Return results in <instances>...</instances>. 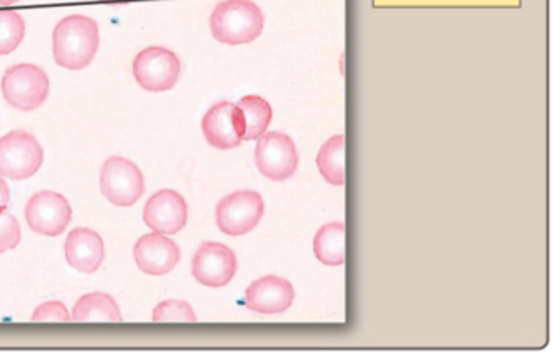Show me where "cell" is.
<instances>
[{"label": "cell", "mask_w": 560, "mask_h": 356, "mask_svg": "<svg viewBox=\"0 0 560 356\" xmlns=\"http://www.w3.org/2000/svg\"><path fill=\"white\" fill-rule=\"evenodd\" d=\"M265 202L255 191H237L219 202L215 222L225 235L241 237L257 227L264 217Z\"/></svg>", "instance_id": "cell-8"}, {"label": "cell", "mask_w": 560, "mask_h": 356, "mask_svg": "<svg viewBox=\"0 0 560 356\" xmlns=\"http://www.w3.org/2000/svg\"><path fill=\"white\" fill-rule=\"evenodd\" d=\"M211 34L224 45L252 44L260 37L265 15L252 0H222L212 11Z\"/></svg>", "instance_id": "cell-2"}, {"label": "cell", "mask_w": 560, "mask_h": 356, "mask_svg": "<svg viewBox=\"0 0 560 356\" xmlns=\"http://www.w3.org/2000/svg\"><path fill=\"white\" fill-rule=\"evenodd\" d=\"M9 201H11V191L5 179L0 176V209L8 207Z\"/></svg>", "instance_id": "cell-24"}, {"label": "cell", "mask_w": 560, "mask_h": 356, "mask_svg": "<svg viewBox=\"0 0 560 356\" xmlns=\"http://www.w3.org/2000/svg\"><path fill=\"white\" fill-rule=\"evenodd\" d=\"M73 322H122L119 304L113 296L104 293H90L81 297L71 312Z\"/></svg>", "instance_id": "cell-16"}, {"label": "cell", "mask_w": 560, "mask_h": 356, "mask_svg": "<svg viewBox=\"0 0 560 356\" xmlns=\"http://www.w3.org/2000/svg\"><path fill=\"white\" fill-rule=\"evenodd\" d=\"M32 322H71V313L68 312L67 306L60 300H50V302L42 304L32 313Z\"/></svg>", "instance_id": "cell-23"}, {"label": "cell", "mask_w": 560, "mask_h": 356, "mask_svg": "<svg viewBox=\"0 0 560 356\" xmlns=\"http://www.w3.org/2000/svg\"><path fill=\"white\" fill-rule=\"evenodd\" d=\"M317 169L329 185H346V135H334L317 153Z\"/></svg>", "instance_id": "cell-18"}, {"label": "cell", "mask_w": 560, "mask_h": 356, "mask_svg": "<svg viewBox=\"0 0 560 356\" xmlns=\"http://www.w3.org/2000/svg\"><path fill=\"white\" fill-rule=\"evenodd\" d=\"M152 320L156 323L165 322H196L195 310L185 300H165L153 309Z\"/></svg>", "instance_id": "cell-21"}, {"label": "cell", "mask_w": 560, "mask_h": 356, "mask_svg": "<svg viewBox=\"0 0 560 356\" xmlns=\"http://www.w3.org/2000/svg\"><path fill=\"white\" fill-rule=\"evenodd\" d=\"M137 266L150 276H165L182 260V251L172 238L163 234L143 235L133 248Z\"/></svg>", "instance_id": "cell-12"}, {"label": "cell", "mask_w": 560, "mask_h": 356, "mask_svg": "<svg viewBox=\"0 0 560 356\" xmlns=\"http://www.w3.org/2000/svg\"><path fill=\"white\" fill-rule=\"evenodd\" d=\"M235 106L238 107V112H241L242 129H244L242 139L245 142L257 140L258 137L267 132L268 126L273 119V110L264 97L247 96L238 100Z\"/></svg>", "instance_id": "cell-19"}, {"label": "cell", "mask_w": 560, "mask_h": 356, "mask_svg": "<svg viewBox=\"0 0 560 356\" xmlns=\"http://www.w3.org/2000/svg\"><path fill=\"white\" fill-rule=\"evenodd\" d=\"M314 254L327 266H342L346 263V225L332 222L319 228L314 237Z\"/></svg>", "instance_id": "cell-17"}, {"label": "cell", "mask_w": 560, "mask_h": 356, "mask_svg": "<svg viewBox=\"0 0 560 356\" xmlns=\"http://www.w3.org/2000/svg\"><path fill=\"white\" fill-rule=\"evenodd\" d=\"M101 191L117 207H130L145 194V179L129 159L110 156L101 169Z\"/></svg>", "instance_id": "cell-5"}, {"label": "cell", "mask_w": 560, "mask_h": 356, "mask_svg": "<svg viewBox=\"0 0 560 356\" xmlns=\"http://www.w3.org/2000/svg\"><path fill=\"white\" fill-rule=\"evenodd\" d=\"M25 37V21L14 11H0V57L18 50Z\"/></svg>", "instance_id": "cell-20"}, {"label": "cell", "mask_w": 560, "mask_h": 356, "mask_svg": "<svg viewBox=\"0 0 560 356\" xmlns=\"http://www.w3.org/2000/svg\"><path fill=\"white\" fill-rule=\"evenodd\" d=\"M100 27L86 15L65 17L54 32V58L65 70L90 67L100 50Z\"/></svg>", "instance_id": "cell-1"}, {"label": "cell", "mask_w": 560, "mask_h": 356, "mask_svg": "<svg viewBox=\"0 0 560 356\" xmlns=\"http://www.w3.org/2000/svg\"><path fill=\"white\" fill-rule=\"evenodd\" d=\"M202 133L209 145L218 150L237 149L244 139L241 112L232 103H219L206 112L202 119Z\"/></svg>", "instance_id": "cell-13"}, {"label": "cell", "mask_w": 560, "mask_h": 356, "mask_svg": "<svg viewBox=\"0 0 560 356\" xmlns=\"http://www.w3.org/2000/svg\"><path fill=\"white\" fill-rule=\"evenodd\" d=\"M0 87L9 106L22 112L37 110L50 96L48 74L35 64L22 63L9 68Z\"/></svg>", "instance_id": "cell-3"}, {"label": "cell", "mask_w": 560, "mask_h": 356, "mask_svg": "<svg viewBox=\"0 0 560 356\" xmlns=\"http://www.w3.org/2000/svg\"><path fill=\"white\" fill-rule=\"evenodd\" d=\"M132 71L140 87L149 93H165L178 83L182 63L172 50L150 47L137 55Z\"/></svg>", "instance_id": "cell-6"}, {"label": "cell", "mask_w": 560, "mask_h": 356, "mask_svg": "<svg viewBox=\"0 0 560 356\" xmlns=\"http://www.w3.org/2000/svg\"><path fill=\"white\" fill-rule=\"evenodd\" d=\"M237 273L234 251L218 241H205L192 258V276L202 286L224 287Z\"/></svg>", "instance_id": "cell-10"}, {"label": "cell", "mask_w": 560, "mask_h": 356, "mask_svg": "<svg viewBox=\"0 0 560 356\" xmlns=\"http://www.w3.org/2000/svg\"><path fill=\"white\" fill-rule=\"evenodd\" d=\"M45 153L38 140L24 130H15L0 139V176L2 178H32L40 171Z\"/></svg>", "instance_id": "cell-4"}, {"label": "cell", "mask_w": 560, "mask_h": 356, "mask_svg": "<svg viewBox=\"0 0 560 356\" xmlns=\"http://www.w3.org/2000/svg\"><path fill=\"white\" fill-rule=\"evenodd\" d=\"M73 211L67 198L54 191L32 195L25 205V218L35 234L58 237L70 225Z\"/></svg>", "instance_id": "cell-9"}, {"label": "cell", "mask_w": 560, "mask_h": 356, "mask_svg": "<svg viewBox=\"0 0 560 356\" xmlns=\"http://www.w3.org/2000/svg\"><path fill=\"white\" fill-rule=\"evenodd\" d=\"M258 171L271 181H284L296 173L298 150L293 139L283 132H265L255 149Z\"/></svg>", "instance_id": "cell-7"}, {"label": "cell", "mask_w": 560, "mask_h": 356, "mask_svg": "<svg viewBox=\"0 0 560 356\" xmlns=\"http://www.w3.org/2000/svg\"><path fill=\"white\" fill-rule=\"evenodd\" d=\"M143 222L156 234H178L188 224V204L179 192L163 189L147 201Z\"/></svg>", "instance_id": "cell-11"}, {"label": "cell", "mask_w": 560, "mask_h": 356, "mask_svg": "<svg viewBox=\"0 0 560 356\" xmlns=\"http://www.w3.org/2000/svg\"><path fill=\"white\" fill-rule=\"evenodd\" d=\"M65 257L74 270L94 273L106 258L103 238L93 228H74L65 241Z\"/></svg>", "instance_id": "cell-15"}, {"label": "cell", "mask_w": 560, "mask_h": 356, "mask_svg": "<svg viewBox=\"0 0 560 356\" xmlns=\"http://www.w3.org/2000/svg\"><path fill=\"white\" fill-rule=\"evenodd\" d=\"M22 240L21 225L18 218L8 211L0 209V253L18 247Z\"/></svg>", "instance_id": "cell-22"}, {"label": "cell", "mask_w": 560, "mask_h": 356, "mask_svg": "<svg viewBox=\"0 0 560 356\" xmlns=\"http://www.w3.org/2000/svg\"><path fill=\"white\" fill-rule=\"evenodd\" d=\"M294 289L290 281L278 276H264L245 290V307L264 316H275L290 309Z\"/></svg>", "instance_id": "cell-14"}, {"label": "cell", "mask_w": 560, "mask_h": 356, "mask_svg": "<svg viewBox=\"0 0 560 356\" xmlns=\"http://www.w3.org/2000/svg\"><path fill=\"white\" fill-rule=\"evenodd\" d=\"M21 0H0V8H9V5L18 4Z\"/></svg>", "instance_id": "cell-25"}]
</instances>
